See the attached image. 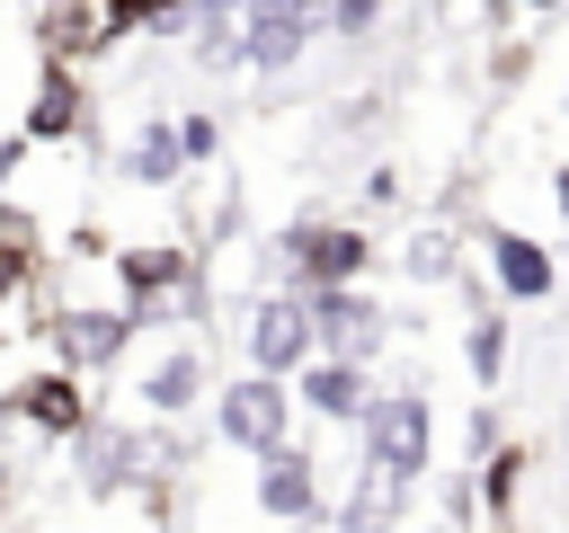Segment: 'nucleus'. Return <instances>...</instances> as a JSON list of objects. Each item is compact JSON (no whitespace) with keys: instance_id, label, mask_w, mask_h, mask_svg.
<instances>
[{"instance_id":"nucleus-24","label":"nucleus","mask_w":569,"mask_h":533,"mask_svg":"<svg viewBox=\"0 0 569 533\" xmlns=\"http://www.w3.org/2000/svg\"><path fill=\"white\" fill-rule=\"evenodd\" d=\"M320 18H329L338 36H365V27L382 18V0H320Z\"/></svg>"},{"instance_id":"nucleus-9","label":"nucleus","mask_w":569,"mask_h":533,"mask_svg":"<svg viewBox=\"0 0 569 533\" xmlns=\"http://www.w3.org/2000/svg\"><path fill=\"white\" fill-rule=\"evenodd\" d=\"M293 382H302V409H311V418H347V426H356L365 400H373V364H356V355H320V346L293 364Z\"/></svg>"},{"instance_id":"nucleus-29","label":"nucleus","mask_w":569,"mask_h":533,"mask_svg":"<svg viewBox=\"0 0 569 533\" xmlns=\"http://www.w3.org/2000/svg\"><path fill=\"white\" fill-rule=\"evenodd\" d=\"M551 187H560V204H569V160H560V178H551Z\"/></svg>"},{"instance_id":"nucleus-6","label":"nucleus","mask_w":569,"mask_h":533,"mask_svg":"<svg viewBox=\"0 0 569 533\" xmlns=\"http://www.w3.org/2000/svg\"><path fill=\"white\" fill-rule=\"evenodd\" d=\"M276 258H284L302 284H356V275L373 266V240H365L356 222H293V231L276 240Z\"/></svg>"},{"instance_id":"nucleus-15","label":"nucleus","mask_w":569,"mask_h":533,"mask_svg":"<svg viewBox=\"0 0 569 533\" xmlns=\"http://www.w3.org/2000/svg\"><path fill=\"white\" fill-rule=\"evenodd\" d=\"M196 391H204V355H196V346H160V355L142 364V409H151V418H187Z\"/></svg>"},{"instance_id":"nucleus-8","label":"nucleus","mask_w":569,"mask_h":533,"mask_svg":"<svg viewBox=\"0 0 569 533\" xmlns=\"http://www.w3.org/2000/svg\"><path fill=\"white\" fill-rule=\"evenodd\" d=\"M258 515H276V524H320V471H311V453H302L293 435L258 453Z\"/></svg>"},{"instance_id":"nucleus-16","label":"nucleus","mask_w":569,"mask_h":533,"mask_svg":"<svg viewBox=\"0 0 569 533\" xmlns=\"http://www.w3.org/2000/svg\"><path fill=\"white\" fill-rule=\"evenodd\" d=\"M124 178H133V187H178V178H187V151H178V115H151V124L124 142Z\"/></svg>"},{"instance_id":"nucleus-5","label":"nucleus","mask_w":569,"mask_h":533,"mask_svg":"<svg viewBox=\"0 0 569 533\" xmlns=\"http://www.w3.org/2000/svg\"><path fill=\"white\" fill-rule=\"evenodd\" d=\"M240 355H249L258 373H284V382H293V364L311 355V302H302V293H258V302L240 311Z\"/></svg>"},{"instance_id":"nucleus-28","label":"nucleus","mask_w":569,"mask_h":533,"mask_svg":"<svg viewBox=\"0 0 569 533\" xmlns=\"http://www.w3.org/2000/svg\"><path fill=\"white\" fill-rule=\"evenodd\" d=\"M231 9H240V0H196V18H231Z\"/></svg>"},{"instance_id":"nucleus-19","label":"nucleus","mask_w":569,"mask_h":533,"mask_svg":"<svg viewBox=\"0 0 569 533\" xmlns=\"http://www.w3.org/2000/svg\"><path fill=\"white\" fill-rule=\"evenodd\" d=\"M98 18H107V36H133V27H160V36H178V27L196 18V0H107Z\"/></svg>"},{"instance_id":"nucleus-2","label":"nucleus","mask_w":569,"mask_h":533,"mask_svg":"<svg viewBox=\"0 0 569 533\" xmlns=\"http://www.w3.org/2000/svg\"><path fill=\"white\" fill-rule=\"evenodd\" d=\"M302 302H311V346H320V355L373 364V355L391 346V311L365 293V275H356V284H302Z\"/></svg>"},{"instance_id":"nucleus-1","label":"nucleus","mask_w":569,"mask_h":533,"mask_svg":"<svg viewBox=\"0 0 569 533\" xmlns=\"http://www.w3.org/2000/svg\"><path fill=\"white\" fill-rule=\"evenodd\" d=\"M356 426H365V471L427 480V462H436V409H427V391H373Z\"/></svg>"},{"instance_id":"nucleus-4","label":"nucleus","mask_w":569,"mask_h":533,"mask_svg":"<svg viewBox=\"0 0 569 533\" xmlns=\"http://www.w3.org/2000/svg\"><path fill=\"white\" fill-rule=\"evenodd\" d=\"M320 36V0H240L231 9V44L249 71H293Z\"/></svg>"},{"instance_id":"nucleus-17","label":"nucleus","mask_w":569,"mask_h":533,"mask_svg":"<svg viewBox=\"0 0 569 533\" xmlns=\"http://www.w3.org/2000/svg\"><path fill=\"white\" fill-rule=\"evenodd\" d=\"M36 44H44V53H62V62H80V53L116 44V36H107V18H98L89 0H53V9L36 18Z\"/></svg>"},{"instance_id":"nucleus-22","label":"nucleus","mask_w":569,"mask_h":533,"mask_svg":"<svg viewBox=\"0 0 569 533\" xmlns=\"http://www.w3.org/2000/svg\"><path fill=\"white\" fill-rule=\"evenodd\" d=\"M453 266H462V258H453V240H445V231H418V240H409V275H427V284H436V275H453Z\"/></svg>"},{"instance_id":"nucleus-18","label":"nucleus","mask_w":569,"mask_h":533,"mask_svg":"<svg viewBox=\"0 0 569 533\" xmlns=\"http://www.w3.org/2000/svg\"><path fill=\"white\" fill-rule=\"evenodd\" d=\"M400 497H409V480H382V471H365V489L347 497L338 533H391V524H400Z\"/></svg>"},{"instance_id":"nucleus-13","label":"nucleus","mask_w":569,"mask_h":533,"mask_svg":"<svg viewBox=\"0 0 569 533\" xmlns=\"http://www.w3.org/2000/svg\"><path fill=\"white\" fill-rule=\"evenodd\" d=\"M142 462H151V444H142L133 426H80V489L116 497V489L142 480Z\"/></svg>"},{"instance_id":"nucleus-23","label":"nucleus","mask_w":569,"mask_h":533,"mask_svg":"<svg viewBox=\"0 0 569 533\" xmlns=\"http://www.w3.org/2000/svg\"><path fill=\"white\" fill-rule=\"evenodd\" d=\"M36 240H44V222H36L27 204H0V249H18V258H36Z\"/></svg>"},{"instance_id":"nucleus-7","label":"nucleus","mask_w":569,"mask_h":533,"mask_svg":"<svg viewBox=\"0 0 569 533\" xmlns=\"http://www.w3.org/2000/svg\"><path fill=\"white\" fill-rule=\"evenodd\" d=\"M133 329H142V320H133V302H116V311H107V302H71V311H53V346H62V364H71V373L116 364V355L133 346Z\"/></svg>"},{"instance_id":"nucleus-20","label":"nucleus","mask_w":569,"mask_h":533,"mask_svg":"<svg viewBox=\"0 0 569 533\" xmlns=\"http://www.w3.org/2000/svg\"><path fill=\"white\" fill-rule=\"evenodd\" d=\"M480 462H489V480H480V497H489V506L507 515V506H516V480H525V453H516V444H489Z\"/></svg>"},{"instance_id":"nucleus-14","label":"nucleus","mask_w":569,"mask_h":533,"mask_svg":"<svg viewBox=\"0 0 569 533\" xmlns=\"http://www.w3.org/2000/svg\"><path fill=\"white\" fill-rule=\"evenodd\" d=\"M9 409H18V418H27L36 435H80V426H89V400H80V373H71V364L36 373V382H27V391H18Z\"/></svg>"},{"instance_id":"nucleus-3","label":"nucleus","mask_w":569,"mask_h":533,"mask_svg":"<svg viewBox=\"0 0 569 533\" xmlns=\"http://www.w3.org/2000/svg\"><path fill=\"white\" fill-rule=\"evenodd\" d=\"M213 426H222V444L231 453H267V444H284V426H293V391H284V373H258V364H240V382H222V400H213Z\"/></svg>"},{"instance_id":"nucleus-27","label":"nucleus","mask_w":569,"mask_h":533,"mask_svg":"<svg viewBox=\"0 0 569 533\" xmlns=\"http://www.w3.org/2000/svg\"><path fill=\"white\" fill-rule=\"evenodd\" d=\"M18 151H27V133H0V187H9V169H18Z\"/></svg>"},{"instance_id":"nucleus-21","label":"nucleus","mask_w":569,"mask_h":533,"mask_svg":"<svg viewBox=\"0 0 569 533\" xmlns=\"http://www.w3.org/2000/svg\"><path fill=\"white\" fill-rule=\"evenodd\" d=\"M178 151H187V169H204V160L222 151V124H213L204 107H187V115H178Z\"/></svg>"},{"instance_id":"nucleus-12","label":"nucleus","mask_w":569,"mask_h":533,"mask_svg":"<svg viewBox=\"0 0 569 533\" xmlns=\"http://www.w3.org/2000/svg\"><path fill=\"white\" fill-rule=\"evenodd\" d=\"M453 284H462V355H471V382L498 391V373H507V311H489V284L471 266H453Z\"/></svg>"},{"instance_id":"nucleus-25","label":"nucleus","mask_w":569,"mask_h":533,"mask_svg":"<svg viewBox=\"0 0 569 533\" xmlns=\"http://www.w3.org/2000/svg\"><path fill=\"white\" fill-rule=\"evenodd\" d=\"M489 9H498V18H551L560 0H489Z\"/></svg>"},{"instance_id":"nucleus-26","label":"nucleus","mask_w":569,"mask_h":533,"mask_svg":"<svg viewBox=\"0 0 569 533\" xmlns=\"http://www.w3.org/2000/svg\"><path fill=\"white\" fill-rule=\"evenodd\" d=\"M27 266H36V258H18V249H0V302L18 293V275H27Z\"/></svg>"},{"instance_id":"nucleus-10","label":"nucleus","mask_w":569,"mask_h":533,"mask_svg":"<svg viewBox=\"0 0 569 533\" xmlns=\"http://www.w3.org/2000/svg\"><path fill=\"white\" fill-rule=\"evenodd\" d=\"M89 124V89H80V71L62 62V53H44V71H36V98H27V142H71Z\"/></svg>"},{"instance_id":"nucleus-11","label":"nucleus","mask_w":569,"mask_h":533,"mask_svg":"<svg viewBox=\"0 0 569 533\" xmlns=\"http://www.w3.org/2000/svg\"><path fill=\"white\" fill-rule=\"evenodd\" d=\"M480 249H489V275H498V293H507V302H551L560 266H551V249H542V240H525V231L489 222V231H480Z\"/></svg>"}]
</instances>
